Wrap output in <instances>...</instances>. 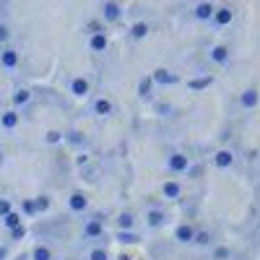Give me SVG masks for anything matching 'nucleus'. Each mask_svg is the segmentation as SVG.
Instances as JSON below:
<instances>
[{"mask_svg":"<svg viewBox=\"0 0 260 260\" xmlns=\"http://www.w3.org/2000/svg\"><path fill=\"white\" fill-rule=\"evenodd\" d=\"M190 166H193L190 156L182 154V151H172L166 156V172H172V174H188Z\"/></svg>","mask_w":260,"mask_h":260,"instance_id":"1","label":"nucleus"},{"mask_svg":"<svg viewBox=\"0 0 260 260\" xmlns=\"http://www.w3.org/2000/svg\"><path fill=\"white\" fill-rule=\"evenodd\" d=\"M99 11H101V16H99V21L101 24H117L120 21V18H123V5H120V3H115V0H104V3H101L99 5Z\"/></svg>","mask_w":260,"mask_h":260,"instance_id":"2","label":"nucleus"},{"mask_svg":"<svg viewBox=\"0 0 260 260\" xmlns=\"http://www.w3.org/2000/svg\"><path fill=\"white\" fill-rule=\"evenodd\" d=\"M81 237L83 239H101L104 237V221H101L99 216H91L83 221V227H81Z\"/></svg>","mask_w":260,"mask_h":260,"instance_id":"3","label":"nucleus"},{"mask_svg":"<svg viewBox=\"0 0 260 260\" xmlns=\"http://www.w3.org/2000/svg\"><path fill=\"white\" fill-rule=\"evenodd\" d=\"M151 81H154V86H174V83H180V76L177 73H172L169 68H164V65H159V68H154L151 73Z\"/></svg>","mask_w":260,"mask_h":260,"instance_id":"4","label":"nucleus"},{"mask_svg":"<svg viewBox=\"0 0 260 260\" xmlns=\"http://www.w3.org/2000/svg\"><path fill=\"white\" fill-rule=\"evenodd\" d=\"M18 65H21V52L11 44H5V47H0V68L3 70H16Z\"/></svg>","mask_w":260,"mask_h":260,"instance_id":"5","label":"nucleus"},{"mask_svg":"<svg viewBox=\"0 0 260 260\" xmlns=\"http://www.w3.org/2000/svg\"><path fill=\"white\" fill-rule=\"evenodd\" d=\"M68 91H70V97H76V99H86L91 94V81L86 76H73L70 83H68Z\"/></svg>","mask_w":260,"mask_h":260,"instance_id":"6","label":"nucleus"},{"mask_svg":"<svg viewBox=\"0 0 260 260\" xmlns=\"http://www.w3.org/2000/svg\"><path fill=\"white\" fill-rule=\"evenodd\" d=\"M91 115L97 117H112L115 115V101L109 97H97L91 101Z\"/></svg>","mask_w":260,"mask_h":260,"instance_id":"7","label":"nucleus"},{"mask_svg":"<svg viewBox=\"0 0 260 260\" xmlns=\"http://www.w3.org/2000/svg\"><path fill=\"white\" fill-rule=\"evenodd\" d=\"M231 21H234V8H231V5H216L211 24L219 26V29H224V26H229Z\"/></svg>","mask_w":260,"mask_h":260,"instance_id":"8","label":"nucleus"},{"mask_svg":"<svg viewBox=\"0 0 260 260\" xmlns=\"http://www.w3.org/2000/svg\"><path fill=\"white\" fill-rule=\"evenodd\" d=\"M68 211L70 213H83V211H89V195L83 193V190H73L68 195Z\"/></svg>","mask_w":260,"mask_h":260,"instance_id":"9","label":"nucleus"},{"mask_svg":"<svg viewBox=\"0 0 260 260\" xmlns=\"http://www.w3.org/2000/svg\"><path fill=\"white\" fill-rule=\"evenodd\" d=\"M193 237H195V227L188 224V221H185V224H177L174 231H172V239L177 245H193Z\"/></svg>","mask_w":260,"mask_h":260,"instance_id":"10","label":"nucleus"},{"mask_svg":"<svg viewBox=\"0 0 260 260\" xmlns=\"http://www.w3.org/2000/svg\"><path fill=\"white\" fill-rule=\"evenodd\" d=\"M234 151L231 148H216L213 151V166L216 169H229V166H234Z\"/></svg>","mask_w":260,"mask_h":260,"instance_id":"11","label":"nucleus"},{"mask_svg":"<svg viewBox=\"0 0 260 260\" xmlns=\"http://www.w3.org/2000/svg\"><path fill=\"white\" fill-rule=\"evenodd\" d=\"M143 219H146V227L148 229H162L166 224V211L164 208H156V206L154 208H146V216Z\"/></svg>","mask_w":260,"mask_h":260,"instance_id":"12","label":"nucleus"},{"mask_svg":"<svg viewBox=\"0 0 260 260\" xmlns=\"http://www.w3.org/2000/svg\"><path fill=\"white\" fill-rule=\"evenodd\" d=\"M208 60L213 65H227L231 60V50H229V44H213V47L208 50Z\"/></svg>","mask_w":260,"mask_h":260,"instance_id":"13","label":"nucleus"},{"mask_svg":"<svg viewBox=\"0 0 260 260\" xmlns=\"http://www.w3.org/2000/svg\"><path fill=\"white\" fill-rule=\"evenodd\" d=\"M32 99H34L32 89H26V86H18V89H13V94H11V104H13V109L18 112V109H24L26 104H32Z\"/></svg>","mask_w":260,"mask_h":260,"instance_id":"14","label":"nucleus"},{"mask_svg":"<svg viewBox=\"0 0 260 260\" xmlns=\"http://www.w3.org/2000/svg\"><path fill=\"white\" fill-rule=\"evenodd\" d=\"M260 104V91L255 86H247L242 94H239V107L242 109H255Z\"/></svg>","mask_w":260,"mask_h":260,"instance_id":"15","label":"nucleus"},{"mask_svg":"<svg viewBox=\"0 0 260 260\" xmlns=\"http://www.w3.org/2000/svg\"><path fill=\"white\" fill-rule=\"evenodd\" d=\"M18 125H21V112H16L13 107L0 112V128L3 130H16Z\"/></svg>","mask_w":260,"mask_h":260,"instance_id":"16","label":"nucleus"},{"mask_svg":"<svg viewBox=\"0 0 260 260\" xmlns=\"http://www.w3.org/2000/svg\"><path fill=\"white\" fill-rule=\"evenodd\" d=\"M117 231H135V213L133 211H120L115 216Z\"/></svg>","mask_w":260,"mask_h":260,"instance_id":"17","label":"nucleus"},{"mask_svg":"<svg viewBox=\"0 0 260 260\" xmlns=\"http://www.w3.org/2000/svg\"><path fill=\"white\" fill-rule=\"evenodd\" d=\"M162 195L166 200H180L182 198V185L177 180H164L162 182Z\"/></svg>","mask_w":260,"mask_h":260,"instance_id":"18","label":"nucleus"},{"mask_svg":"<svg viewBox=\"0 0 260 260\" xmlns=\"http://www.w3.org/2000/svg\"><path fill=\"white\" fill-rule=\"evenodd\" d=\"M109 47V36L107 32L104 34H94V36H89V52H94V55H104Z\"/></svg>","mask_w":260,"mask_h":260,"instance_id":"19","label":"nucleus"},{"mask_svg":"<svg viewBox=\"0 0 260 260\" xmlns=\"http://www.w3.org/2000/svg\"><path fill=\"white\" fill-rule=\"evenodd\" d=\"M128 34H130V39H135V42H143L146 36L151 34V24H148V21H135V24H130Z\"/></svg>","mask_w":260,"mask_h":260,"instance_id":"20","label":"nucleus"},{"mask_svg":"<svg viewBox=\"0 0 260 260\" xmlns=\"http://www.w3.org/2000/svg\"><path fill=\"white\" fill-rule=\"evenodd\" d=\"M213 86V76L211 73H206V76H195V78H188V89L190 91H206V89H211Z\"/></svg>","mask_w":260,"mask_h":260,"instance_id":"21","label":"nucleus"},{"mask_svg":"<svg viewBox=\"0 0 260 260\" xmlns=\"http://www.w3.org/2000/svg\"><path fill=\"white\" fill-rule=\"evenodd\" d=\"M154 81H151V76H143L141 81H138V89H135V94H138V99H143V101H148V99H154Z\"/></svg>","mask_w":260,"mask_h":260,"instance_id":"22","label":"nucleus"},{"mask_svg":"<svg viewBox=\"0 0 260 260\" xmlns=\"http://www.w3.org/2000/svg\"><path fill=\"white\" fill-rule=\"evenodd\" d=\"M63 143H68L73 148H83L86 146V135L81 130H63Z\"/></svg>","mask_w":260,"mask_h":260,"instance_id":"23","label":"nucleus"},{"mask_svg":"<svg viewBox=\"0 0 260 260\" xmlns=\"http://www.w3.org/2000/svg\"><path fill=\"white\" fill-rule=\"evenodd\" d=\"M213 11H216V5H213V3H198L193 8V18H195V21H211Z\"/></svg>","mask_w":260,"mask_h":260,"instance_id":"24","label":"nucleus"},{"mask_svg":"<svg viewBox=\"0 0 260 260\" xmlns=\"http://www.w3.org/2000/svg\"><path fill=\"white\" fill-rule=\"evenodd\" d=\"M29 260H55V253L50 245H34L29 253Z\"/></svg>","mask_w":260,"mask_h":260,"instance_id":"25","label":"nucleus"},{"mask_svg":"<svg viewBox=\"0 0 260 260\" xmlns=\"http://www.w3.org/2000/svg\"><path fill=\"white\" fill-rule=\"evenodd\" d=\"M34 200V213L39 216V213H47L50 208H52V198L47 193H42V195H36V198H32Z\"/></svg>","mask_w":260,"mask_h":260,"instance_id":"26","label":"nucleus"},{"mask_svg":"<svg viewBox=\"0 0 260 260\" xmlns=\"http://www.w3.org/2000/svg\"><path fill=\"white\" fill-rule=\"evenodd\" d=\"M193 245H195V247H211V245H213V234H211L208 229H195Z\"/></svg>","mask_w":260,"mask_h":260,"instance_id":"27","label":"nucleus"},{"mask_svg":"<svg viewBox=\"0 0 260 260\" xmlns=\"http://www.w3.org/2000/svg\"><path fill=\"white\" fill-rule=\"evenodd\" d=\"M86 36H94V34H104V24L99 21V18H89L86 24H83V29H81Z\"/></svg>","mask_w":260,"mask_h":260,"instance_id":"28","label":"nucleus"},{"mask_svg":"<svg viewBox=\"0 0 260 260\" xmlns=\"http://www.w3.org/2000/svg\"><path fill=\"white\" fill-rule=\"evenodd\" d=\"M24 224V216L18 211H11L8 216L3 219V227H5V231H11V229H16V227H21Z\"/></svg>","mask_w":260,"mask_h":260,"instance_id":"29","label":"nucleus"},{"mask_svg":"<svg viewBox=\"0 0 260 260\" xmlns=\"http://www.w3.org/2000/svg\"><path fill=\"white\" fill-rule=\"evenodd\" d=\"M231 258V250L227 245H213L211 247V260H229Z\"/></svg>","mask_w":260,"mask_h":260,"instance_id":"30","label":"nucleus"},{"mask_svg":"<svg viewBox=\"0 0 260 260\" xmlns=\"http://www.w3.org/2000/svg\"><path fill=\"white\" fill-rule=\"evenodd\" d=\"M44 143H47V146H60L63 143V130L50 128L47 133H44Z\"/></svg>","mask_w":260,"mask_h":260,"instance_id":"31","label":"nucleus"},{"mask_svg":"<svg viewBox=\"0 0 260 260\" xmlns=\"http://www.w3.org/2000/svg\"><path fill=\"white\" fill-rule=\"evenodd\" d=\"M115 239H117L120 245H135L141 237H138V231H117Z\"/></svg>","mask_w":260,"mask_h":260,"instance_id":"32","label":"nucleus"},{"mask_svg":"<svg viewBox=\"0 0 260 260\" xmlns=\"http://www.w3.org/2000/svg\"><path fill=\"white\" fill-rule=\"evenodd\" d=\"M86 260H109V253H107V247H101V245L91 247L89 253H86Z\"/></svg>","mask_w":260,"mask_h":260,"instance_id":"33","label":"nucleus"},{"mask_svg":"<svg viewBox=\"0 0 260 260\" xmlns=\"http://www.w3.org/2000/svg\"><path fill=\"white\" fill-rule=\"evenodd\" d=\"M18 213H21L24 219L36 216V213H34V200H32V198H24V200H21V211H18Z\"/></svg>","mask_w":260,"mask_h":260,"instance_id":"34","label":"nucleus"},{"mask_svg":"<svg viewBox=\"0 0 260 260\" xmlns=\"http://www.w3.org/2000/svg\"><path fill=\"white\" fill-rule=\"evenodd\" d=\"M11 36H13L11 26H8L5 21H0V47H5V44L11 42Z\"/></svg>","mask_w":260,"mask_h":260,"instance_id":"35","label":"nucleus"},{"mask_svg":"<svg viewBox=\"0 0 260 260\" xmlns=\"http://www.w3.org/2000/svg\"><path fill=\"white\" fill-rule=\"evenodd\" d=\"M11 211H13V203L8 200V198H0V219H5Z\"/></svg>","mask_w":260,"mask_h":260,"instance_id":"36","label":"nucleus"},{"mask_svg":"<svg viewBox=\"0 0 260 260\" xmlns=\"http://www.w3.org/2000/svg\"><path fill=\"white\" fill-rule=\"evenodd\" d=\"M8 237H11V239H24V237H26V227L21 224V227L11 229V231H8Z\"/></svg>","mask_w":260,"mask_h":260,"instance_id":"37","label":"nucleus"},{"mask_svg":"<svg viewBox=\"0 0 260 260\" xmlns=\"http://www.w3.org/2000/svg\"><path fill=\"white\" fill-rule=\"evenodd\" d=\"M86 164H89V154L83 151V154H78V156H76V166H86Z\"/></svg>","mask_w":260,"mask_h":260,"instance_id":"38","label":"nucleus"},{"mask_svg":"<svg viewBox=\"0 0 260 260\" xmlns=\"http://www.w3.org/2000/svg\"><path fill=\"white\" fill-rule=\"evenodd\" d=\"M11 258V247L8 245H0V260H8Z\"/></svg>","mask_w":260,"mask_h":260,"instance_id":"39","label":"nucleus"},{"mask_svg":"<svg viewBox=\"0 0 260 260\" xmlns=\"http://www.w3.org/2000/svg\"><path fill=\"white\" fill-rule=\"evenodd\" d=\"M3 164H5V154H3V151H0V166H3Z\"/></svg>","mask_w":260,"mask_h":260,"instance_id":"40","label":"nucleus"},{"mask_svg":"<svg viewBox=\"0 0 260 260\" xmlns=\"http://www.w3.org/2000/svg\"><path fill=\"white\" fill-rule=\"evenodd\" d=\"M117 260H133V258H130V255H120Z\"/></svg>","mask_w":260,"mask_h":260,"instance_id":"41","label":"nucleus"},{"mask_svg":"<svg viewBox=\"0 0 260 260\" xmlns=\"http://www.w3.org/2000/svg\"><path fill=\"white\" fill-rule=\"evenodd\" d=\"M63 260H76V258H63Z\"/></svg>","mask_w":260,"mask_h":260,"instance_id":"42","label":"nucleus"}]
</instances>
